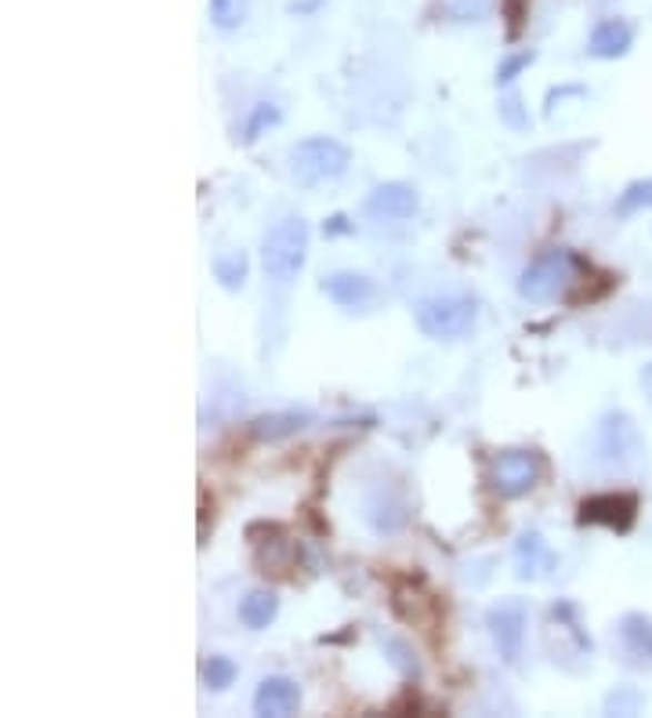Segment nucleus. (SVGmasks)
Wrapping results in <instances>:
<instances>
[{"label":"nucleus","mask_w":652,"mask_h":718,"mask_svg":"<svg viewBox=\"0 0 652 718\" xmlns=\"http://www.w3.org/2000/svg\"><path fill=\"white\" fill-rule=\"evenodd\" d=\"M309 261V222L304 218H283L261 240V266L275 283L298 280Z\"/></svg>","instance_id":"obj_1"},{"label":"nucleus","mask_w":652,"mask_h":718,"mask_svg":"<svg viewBox=\"0 0 652 718\" xmlns=\"http://www.w3.org/2000/svg\"><path fill=\"white\" fill-rule=\"evenodd\" d=\"M594 461L616 472H631V468L645 465V439L638 432L634 418H628L623 410L605 413L594 432Z\"/></svg>","instance_id":"obj_2"},{"label":"nucleus","mask_w":652,"mask_h":718,"mask_svg":"<svg viewBox=\"0 0 652 718\" xmlns=\"http://www.w3.org/2000/svg\"><path fill=\"white\" fill-rule=\"evenodd\" d=\"M352 153L349 146L338 142V138H327V134H315V138H304L294 149H290V171L301 186H327L341 178L349 171Z\"/></svg>","instance_id":"obj_3"},{"label":"nucleus","mask_w":652,"mask_h":718,"mask_svg":"<svg viewBox=\"0 0 652 718\" xmlns=\"http://www.w3.org/2000/svg\"><path fill=\"white\" fill-rule=\"evenodd\" d=\"M475 320H479V306L468 295H439V298H424L418 306V327L432 341L464 338L471 335Z\"/></svg>","instance_id":"obj_4"},{"label":"nucleus","mask_w":652,"mask_h":718,"mask_svg":"<svg viewBox=\"0 0 652 718\" xmlns=\"http://www.w3.org/2000/svg\"><path fill=\"white\" fill-rule=\"evenodd\" d=\"M573 266H576V261H573V255L565 251V247H551V251L536 255L530 266L522 269L519 295L525 301H533V306L559 298L565 291V283L573 280Z\"/></svg>","instance_id":"obj_5"},{"label":"nucleus","mask_w":652,"mask_h":718,"mask_svg":"<svg viewBox=\"0 0 652 718\" xmlns=\"http://www.w3.org/2000/svg\"><path fill=\"white\" fill-rule=\"evenodd\" d=\"M540 476H544V458H540L536 450H504V453H496L493 468H490L493 490L508 497V501L533 493Z\"/></svg>","instance_id":"obj_6"},{"label":"nucleus","mask_w":652,"mask_h":718,"mask_svg":"<svg viewBox=\"0 0 652 718\" xmlns=\"http://www.w3.org/2000/svg\"><path fill=\"white\" fill-rule=\"evenodd\" d=\"M363 215L378 226H399L418 215V189L407 182H381L367 192Z\"/></svg>","instance_id":"obj_7"},{"label":"nucleus","mask_w":652,"mask_h":718,"mask_svg":"<svg viewBox=\"0 0 652 718\" xmlns=\"http://www.w3.org/2000/svg\"><path fill=\"white\" fill-rule=\"evenodd\" d=\"M638 516L634 493H594L580 505V522L584 527H609L616 533H628Z\"/></svg>","instance_id":"obj_8"},{"label":"nucleus","mask_w":652,"mask_h":718,"mask_svg":"<svg viewBox=\"0 0 652 718\" xmlns=\"http://www.w3.org/2000/svg\"><path fill=\"white\" fill-rule=\"evenodd\" d=\"M485 628H490V639L496 646L508 665H515L522 657V642H525V610L519 602H504L496 610L485 614Z\"/></svg>","instance_id":"obj_9"},{"label":"nucleus","mask_w":652,"mask_h":718,"mask_svg":"<svg viewBox=\"0 0 652 718\" xmlns=\"http://www.w3.org/2000/svg\"><path fill=\"white\" fill-rule=\"evenodd\" d=\"M301 708V689L298 682L283 679V675H269L254 694V715L261 718H287Z\"/></svg>","instance_id":"obj_10"},{"label":"nucleus","mask_w":652,"mask_h":718,"mask_svg":"<svg viewBox=\"0 0 652 718\" xmlns=\"http://www.w3.org/2000/svg\"><path fill=\"white\" fill-rule=\"evenodd\" d=\"M323 295L341 309H363L373 298V280L363 272H330L323 280Z\"/></svg>","instance_id":"obj_11"},{"label":"nucleus","mask_w":652,"mask_h":718,"mask_svg":"<svg viewBox=\"0 0 652 718\" xmlns=\"http://www.w3.org/2000/svg\"><path fill=\"white\" fill-rule=\"evenodd\" d=\"M634 44V30L623 19H602L588 37V54L591 59H620Z\"/></svg>","instance_id":"obj_12"},{"label":"nucleus","mask_w":652,"mask_h":718,"mask_svg":"<svg viewBox=\"0 0 652 718\" xmlns=\"http://www.w3.org/2000/svg\"><path fill=\"white\" fill-rule=\"evenodd\" d=\"M363 516L378 533H395L407 527V501L395 490H373L363 505Z\"/></svg>","instance_id":"obj_13"},{"label":"nucleus","mask_w":652,"mask_h":718,"mask_svg":"<svg viewBox=\"0 0 652 718\" xmlns=\"http://www.w3.org/2000/svg\"><path fill=\"white\" fill-rule=\"evenodd\" d=\"M551 566H554V556L544 545V537H540L536 530L522 533L519 545H515V574L522 577V581H536V577H544Z\"/></svg>","instance_id":"obj_14"},{"label":"nucleus","mask_w":652,"mask_h":718,"mask_svg":"<svg viewBox=\"0 0 652 718\" xmlns=\"http://www.w3.org/2000/svg\"><path fill=\"white\" fill-rule=\"evenodd\" d=\"M616 631L628 657H634L638 665H652V620L645 614H623Z\"/></svg>","instance_id":"obj_15"},{"label":"nucleus","mask_w":652,"mask_h":718,"mask_svg":"<svg viewBox=\"0 0 652 718\" xmlns=\"http://www.w3.org/2000/svg\"><path fill=\"white\" fill-rule=\"evenodd\" d=\"M275 614H280V599H275V591H265V588L247 591L240 602V620L251 631H265L275 620Z\"/></svg>","instance_id":"obj_16"},{"label":"nucleus","mask_w":652,"mask_h":718,"mask_svg":"<svg viewBox=\"0 0 652 718\" xmlns=\"http://www.w3.org/2000/svg\"><path fill=\"white\" fill-rule=\"evenodd\" d=\"M247 272H251V261L243 251H229L214 258V280L225 287V291H240L247 283Z\"/></svg>","instance_id":"obj_17"},{"label":"nucleus","mask_w":652,"mask_h":718,"mask_svg":"<svg viewBox=\"0 0 652 718\" xmlns=\"http://www.w3.org/2000/svg\"><path fill=\"white\" fill-rule=\"evenodd\" d=\"M283 120V113H280V106H272V102H258V106H251V117H247V123H243V142L247 146H254L261 134H265L269 128H275V123Z\"/></svg>","instance_id":"obj_18"},{"label":"nucleus","mask_w":652,"mask_h":718,"mask_svg":"<svg viewBox=\"0 0 652 718\" xmlns=\"http://www.w3.org/2000/svg\"><path fill=\"white\" fill-rule=\"evenodd\" d=\"M304 413H272V418H261L254 421V436L258 439H280V436H290V432H298V428H304Z\"/></svg>","instance_id":"obj_19"},{"label":"nucleus","mask_w":652,"mask_h":718,"mask_svg":"<svg viewBox=\"0 0 652 718\" xmlns=\"http://www.w3.org/2000/svg\"><path fill=\"white\" fill-rule=\"evenodd\" d=\"M235 675H240V668H235L232 657H211L203 665V682H207V689H214V694L229 689L235 682Z\"/></svg>","instance_id":"obj_20"},{"label":"nucleus","mask_w":652,"mask_h":718,"mask_svg":"<svg viewBox=\"0 0 652 718\" xmlns=\"http://www.w3.org/2000/svg\"><path fill=\"white\" fill-rule=\"evenodd\" d=\"M645 207H652V178H642V182H631L628 189L620 192V200H616V211H620L623 218L645 211Z\"/></svg>","instance_id":"obj_21"},{"label":"nucleus","mask_w":652,"mask_h":718,"mask_svg":"<svg viewBox=\"0 0 652 718\" xmlns=\"http://www.w3.org/2000/svg\"><path fill=\"white\" fill-rule=\"evenodd\" d=\"M247 11H251V0H211V19L218 30H235Z\"/></svg>","instance_id":"obj_22"},{"label":"nucleus","mask_w":652,"mask_h":718,"mask_svg":"<svg viewBox=\"0 0 652 718\" xmlns=\"http://www.w3.org/2000/svg\"><path fill=\"white\" fill-rule=\"evenodd\" d=\"M439 4L453 22H482L490 16L493 0H439Z\"/></svg>","instance_id":"obj_23"},{"label":"nucleus","mask_w":652,"mask_h":718,"mask_svg":"<svg viewBox=\"0 0 652 718\" xmlns=\"http://www.w3.org/2000/svg\"><path fill=\"white\" fill-rule=\"evenodd\" d=\"M536 62V51H515V54H508V59H501V66H496V84L508 88V84H515L522 69H530Z\"/></svg>","instance_id":"obj_24"},{"label":"nucleus","mask_w":652,"mask_h":718,"mask_svg":"<svg viewBox=\"0 0 652 718\" xmlns=\"http://www.w3.org/2000/svg\"><path fill=\"white\" fill-rule=\"evenodd\" d=\"M384 654H392L388 660H392V668H399L407 679H418L421 668H418V657H410V646L407 642H399V639H388L384 642Z\"/></svg>","instance_id":"obj_25"},{"label":"nucleus","mask_w":652,"mask_h":718,"mask_svg":"<svg viewBox=\"0 0 652 718\" xmlns=\"http://www.w3.org/2000/svg\"><path fill=\"white\" fill-rule=\"evenodd\" d=\"M642 708V694H634V689H620L605 700V711H616V715H634Z\"/></svg>","instance_id":"obj_26"},{"label":"nucleus","mask_w":652,"mask_h":718,"mask_svg":"<svg viewBox=\"0 0 652 718\" xmlns=\"http://www.w3.org/2000/svg\"><path fill=\"white\" fill-rule=\"evenodd\" d=\"M525 11H530V0H504V16H508V37H519L525 26Z\"/></svg>","instance_id":"obj_27"},{"label":"nucleus","mask_w":652,"mask_h":718,"mask_svg":"<svg viewBox=\"0 0 652 718\" xmlns=\"http://www.w3.org/2000/svg\"><path fill=\"white\" fill-rule=\"evenodd\" d=\"M642 389H645V396H649V403H652V363L642 370Z\"/></svg>","instance_id":"obj_28"}]
</instances>
